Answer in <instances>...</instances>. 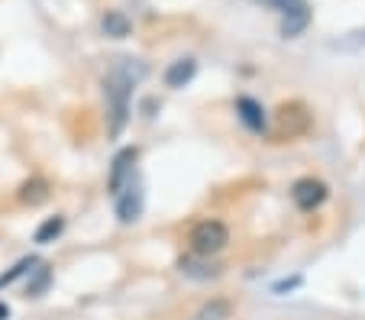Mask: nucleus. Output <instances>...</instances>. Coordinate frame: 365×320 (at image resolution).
Returning a JSON list of instances; mask_svg holds the SVG:
<instances>
[{"mask_svg":"<svg viewBox=\"0 0 365 320\" xmlns=\"http://www.w3.org/2000/svg\"><path fill=\"white\" fill-rule=\"evenodd\" d=\"M130 91H133V75L126 65H113L103 78V98H107V133L117 140L126 130L130 120Z\"/></svg>","mask_w":365,"mask_h":320,"instance_id":"1","label":"nucleus"},{"mask_svg":"<svg viewBox=\"0 0 365 320\" xmlns=\"http://www.w3.org/2000/svg\"><path fill=\"white\" fill-rule=\"evenodd\" d=\"M230 243V230L223 220H200L191 227V233H187V246H191V252H197V256H217V252H223Z\"/></svg>","mask_w":365,"mask_h":320,"instance_id":"2","label":"nucleus"},{"mask_svg":"<svg viewBox=\"0 0 365 320\" xmlns=\"http://www.w3.org/2000/svg\"><path fill=\"white\" fill-rule=\"evenodd\" d=\"M259 4H269L282 14V36L284 39H294L307 29L310 23V4L307 0H259Z\"/></svg>","mask_w":365,"mask_h":320,"instance_id":"3","label":"nucleus"},{"mask_svg":"<svg viewBox=\"0 0 365 320\" xmlns=\"http://www.w3.org/2000/svg\"><path fill=\"white\" fill-rule=\"evenodd\" d=\"M136 159H139V153L133 146H126V149H120L117 155H113V162H110V175H107V191H110V197H117L120 191L130 185L133 178H136Z\"/></svg>","mask_w":365,"mask_h":320,"instance_id":"4","label":"nucleus"},{"mask_svg":"<svg viewBox=\"0 0 365 320\" xmlns=\"http://www.w3.org/2000/svg\"><path fill=\"white\" fill-rule=\"evenodd\" d=\"M327 195H330V188H327L320 178H297L294 185H291V201H294L297 210H304V214L317 210L320 204L327 201Z\"/></svg>","mask_w":365,"mask_h":320,"instance_id":"5","label":"nucleus"},{"mask_svg":"<svg viewBox=\"0 0 365 320\" xmlns=\"http://www.w3.org/2000/svg\"><path fill=\"white\" fill-rule=\"evenodd\" d=\"M275 120H278V133L282 136H304V133L310 130V110L301 104V100H291V104H282L278 107V113H275Z\"/></svg>","mask_w":365,"mask_h":320,"instance_id":"6","label":"nucleus"},{"mask_svg":"<svg viewBox=\"0 0 365 320\" xmlns=\"http://www.w3.org/2000/svg\"><path fill=\"white\" fill-rule=\"evenodd\" d=\"M143 185H139L136 178L126 185L123 191H120L117 197H113V207H117V217H120V223H133V220H139V214H143Z\"/></svg>","mask_w":365,"mask_h":320,"instance_id":"7","label":"nucleus"},{"mask_svg":"<svg viewBox=\"0 0 365 320\" xmlns=\"http://www.w3.org/2000/svg\"><path fill=\"white\" fill-rule=\"evenodd\" d=\"M178 269H181V275H187V279H200V282L220 275V265L210 262V256H197V252H191V256L181 259Z\"/></svg>","mask_w":365,"mask_h":320,"instance_id":"8","label":"nucleus"},{"mask_svg":"<svg viewBox=\"0 0 365 320\" xmlns=\"http://www.w3.org/2000/svg\"><path fill=\"white\" fill-rule=\"evenodd\" d=\"M236 117H240L252 133H265V130H269V120H265L262 104H259V100H252V98H236Z\"/></svg>","mask_w":365,"mask_h":320,"instance_id":"9","label":"nucleus"},{"mask_svg":"<svg viewBox=\"0 0 365 320\" xmlns=\"http://www.w3.org/2000/svg\"><path fill=\"white\" fill-rule=\"evenodd\" d=\"M194 75H197V62L194 58H178L165 68V84L168 88H185V84H191Z\"/></svg>","mask_w":365,"mask_h":320,"instance_id":"10","label":"nucleus"},{"mask_svg":"<svg viewBox=\"0 0 365 320\" xmlns=\"http://www.w3.org/2000/svg\"><path fill=\"white\" fill-rule=\"evenodd\" d=\"M20 197L23 204H39V201H46L48 197V181L46 178H29V181H23V188H20Z\"/></svg>","mask_w":365,"mask_h":320,"instance_id":"11","label":"nucleus"},{"mask_svg":"<svg viewBox=\"0 0 365 320\" xmlns=\"http://www.w3.org/2000/svg\"><path fill=\"white\" fill-rule=\"evenodd\" d=\"M101 26H103V33L113 36V39H123V36H130V20H126L120 10H110V14L101 20Z\"/></svg>","mask_w":365,"mask_h":320,"instance_id":"12","label":"nucleus"},{"mask_svg":"<svg viewBox=\"0 0 365 320\" xmlns=\"http://www.w3.org/2000/svg\"><path fill=\"white\" fill-rule=\"evenodd\" d=\"M62 230H65V220H62V217H48L39 230H36V243H42V246H46V243H56V239L62 237Z\"/></svg>","mask_w":365,"mask_h":320,"instance_id":"13","label":"nucleus"},{"mask_svg":"<svg viewBox=\"0 0 365 320\" xmlns=\"http://www.w3.org/2000/svg\"><path fill=\"white\" fill-rule=\"evenodd\" d=\"M230 314H233V304L230 301H210V304H204L200 307V314H197V320H230Z\"/></svg>","mask_w":365,"mask_h":320,"instance_id":"14","label":"nucleus"},{"mask_svg":"<svg viewBox=\"0 0 365 320\" xmlns=\"http://www.w3.org/2000/svg\"><path fill=\"white\" fill-rule=\"evenodd\" d=\"M48 282H52V272H48V265H36V269H33V282L26 285V294H29V298H39V294H46Z\"/></svg>","mask_w":365,"mask_h":320,"instance_id":"15","label":"nucleus"},{"mask_svg":"<svg viewBox=\"0 0 365 320\" xmlns=\"http://www.w3.org/2000/svg\"><path fill=\"white\" fill-rule=\"evenodd\" d=\"M36 265H39V262H36V259H20V262H16L14 269H10V272H4V275H0V288H4V285H14V282L20 279V275H33V269H36Z\"/></svg>","mask_w":365,"mask_h":320,"instance_id":"16","label":"nucleus"},{"mask_svg":"<svg viewBox=\"0 0 365 320\" xmlns=\"http://www.w3.org/2000/svg\"><path fill=\"white\" fill-rule=\"evenodd\" d=\"M297 285H301V279H288V282H278V285L272 288V291L282 294V291H291V288H297Z\"/></svg>","mask_w":365,"mask_h":320,"instance_id":"17","label":"nucleus"},{"mask_svg":"<svg viewBox=\"0 0 365 320\" xmlns=\"http://www.w3.org/2000/svg\"><path fill=\"white\" fill-rule=\"evenodd\" d=\"M7 314H10V311H7V304H0V320H7Z\"/></svg>","mask_w":365,"mask_h":320,"instance_id":"18","label":"nucleus"}]
</instances>
